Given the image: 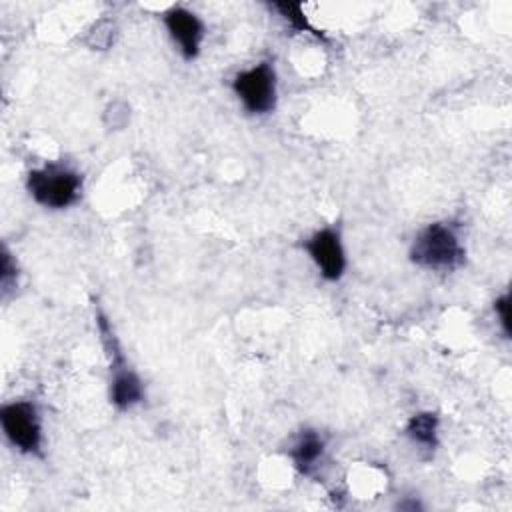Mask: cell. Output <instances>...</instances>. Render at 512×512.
<instances>
[{
    "mask_svg": "<svg viewBox=\"0 0 512 512\" xmlns=\"http://www.w3.org/2000/svg\"><path fill=\"white\" fill-rule=\"evenodd\" d=\"M96 326H98V334H100V342L106 350L108 356V400L110 404L120 410H132L134 406L142 404L146 398V388L142 378L130 368L122 346L112 330V324L108 320V316L102 310H96Z\"/></svg>",
    "mask_w": 512,
    "mask_h": 512,
    "instance_id": "obj_2",
    "label": "cell"
},
{
    "mask_svg": "<svg viewBox=\"0 0 512 512\" xmlns=\"http://www.w3.org/2000/svg\"><path fill=\"white\" fill-rule=\"evenodd\" d=\"M302 248L326 282H338L346 274V250L336 226H322L314 230L302 242Z\"/></svg>",
    "mask_w": 512,
    "mask_h": 512,
    "instance_id": "obj_6",
    "label": "cell"
},
{
    "mask_svg": "<svg viewBox=\"0 0 512 512\" xmlns=\"http://www.w3.org/2000/svg\"><path fill=\"white\" fill-rule=\"evenodd\" d=\"M324 450H326V444H324V438L320 436V432L312 430V428H304L290 442L288 458L292 460V466L300 474L312 476L324 458Z\"/></svg>",
    "mask_w": 512,
    "mask_h": 512,
    "instance_id": "obj_8",
    "label": "cell"
},
{
    "mask_svg": "<svg viewBox=\"0 0 512 512\" xmlns=\"http://www.w3.org/2000/svg\"><path fill=\"white\" fill-rule=\"evenodd\" d=\"M18 284V268L16 262L8 250V246H2V266H0V286H2V294L6 296L8 290H12V286Z\"/></svg>",
    "mask_w": 512,
    "mask_h": 512,
    "instance_id": "obj_11",
    "label": "cell"
},
{
    "mask_svg": "<svg viewBox=\"0 0 512 512\" xmlns=\"http://www.w3.org/2000/svg\"><path fill=\"white\" fill-rule=\"evenodd\" d=\"M494 316L498 320V326L504 334V338H510V292L500 294L492 304Z\"/></svg>",
    "mask_w": 512,
    "mask_h": 512,
    "instance_id": "obj_12",
    "label": "cell"
},
{
    "mask_svg": "<svg viewBox=\"0 0 512 512\" xmlns=\"http://www.w3.org/2000/svg\"><path fill=\"white\" fill-rule=\"evenodd\" d=\"M406 438L422 450L434 452L440 444V418L436 412L424 410L412 414L404 424Z\"/></svg>",
    "mask_w": 512,
    "mask_h": 512,
    "instance_id": "obj_9",
    "label": "cell"
},
{
    "mask_svg": "<svg viewBox=\"0 0 512 512\" xmlns=\"http://www.w3.org/2000/svg\"><path fill=\"white\" fill-rule=\"evenodd\" d=\"M162 24L184 60L192 62L200 56L206 38V26L196 12L188 10L186 6H170L162 14Z\"/></svg>",
    "mask_w": 512,
    "mask_h": 512,
    "instance_id": "obj_7",
    "label": "cell"
},
{
    "mask_svg": "<svg viewBox=\"0 0 512 512\" xmlns=\"http://www.w3.org/2000/svg\"><path fill=\"white\" fill-rule=\"evenodd\" d=\"M0 428L8 444L26 456H42L44 426L42 416L32 400H10L0 406Z\"/></svg>",
    "mask_w": 512,
    "mask_h": 512,
    "instance_id": "obj_4",
    "label": "cell"
},
{
    "mask_svg": "<svg viewBox=\"0 0 512 512\" xmlns=\"http://www.w3.org/2000/svg\"><path fill=\"white\" fill-rule=\"evenodd\" d=\"M232 92L240 106L252 116H266L278 104V74L274 62L260 60L232 78Z\"/></svg>",
    "mask_w": 512,
    "mask_h": 512,
    "instance_id": "obj_5",
    "label": "cell"
},
{
    "mask_svg": "<svg viewBox=\"0 0 512 512\" xmlns=\"http://www.w3.org/2000/svg\"><path fill=\"white\" fill-rule=\"evenodd\" d=\"M408 258L422 270L456 272L466 262V248L450 222H430L416 232Z\"/></svg>",
    "mask_w": 512,
    "mask_h": 512,
    "instance_id": "obj_1",
    "label": "cell"
},
{
    "mask_svg": "<svg viewBox=\"0 0 512 512\" xmlns=\"http://www.w3.org/2000/svg\"><path fill=\"white\" fill-rule=\"evenodd\" d=\"M272 8L280 14V18L286 22V26H290V30H294L298 34H312L316 38H322V32H318L308 22L300 2H276V4H272Z\"/></svg>",
    "mask_w": 512,
    "mask_h": 512,
    "instance_id": "obj_10",
    "label": "cell"
},
{
    "mask_svg": "<svg viewBox=\"0 0 512 512\" xmlns=\"http://www.w3.org/2000/svg\"><path fill=\"white\" fill-rule=\"evenodd\" d=\"M82 174L64 162H46L26 174V192L42 208L66 210L82 196Z\"/></svg>",
    "mask_w": 512,
    "mask_h": 512,
    "instance_id": "obj_3",
    "label": "cell"
}]
</instances>
